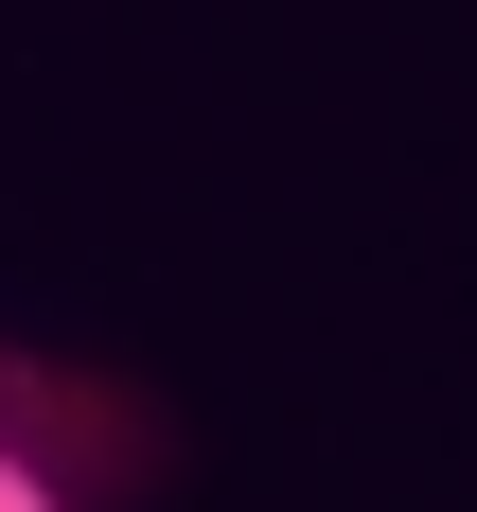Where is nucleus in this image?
<instances>
[{
    "label": "nucleus",
    "mask_w": 477,
    "mask_h": 512,
    "mask_svg": "<svg viewBox=\"0 0 477 512\" xmlns=\"http://www.w3.org/2000/svg\"><path fill=\"white\" fill-rule=\"evenodd\" d=\"M0 407H36L53 442H89V460H124V442H142V424L106 407V389H18V371H0Z\"/></svg>",
    "instance_id": "f257e3e1"
},
{
    "label": "nucleus",
    "mask_w": 477,
    "mask_h": 512,
    "mask_svg": "<svg viewBox=\"0 0 477 512\" xmlns=\"http://www.w3.org/2000/svg\"><path fill=\"white\" fill-rule=\"evenodd\" d=\"M0 512H71V495H53V460H36V442H0Z\"/></svg>",
    "instance_id": "f03ea898"
}]
</instances>
